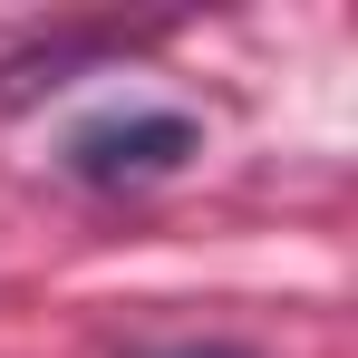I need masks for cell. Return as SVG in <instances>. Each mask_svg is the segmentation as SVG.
Returning <instances> with one entry per match:
<instances>
[{
	"label": "cell",
	"mask_w": 358,
	"mask_h": 358,
	"mask_svg": "<svg viewBox=\"0 0 358 358\" xmlns=\"http://www.w3.org/2000/svg\"><path fill=\"white\" fill-rule=\"evenodd\" d=\"M203 136H194V117H175V107H145V117H107L87 126L78 145H68V165L87 184H126V175H165V165H184Z\"/></svg>",
	"instance_id": "cell-1"
},
{
	"label": "cell",
	"mask_w": 358,
	"mask_h": 358,
	"mask_svg": "<svg viewBox=\"0 0 358 358\" xmlns=\"http://www.w3.org/2000/svg\"><path fill=\"white\" fill-rule=\"evenodd\" d=\"M165 358H233V349H165Z\"/></svg>",
	"instance_id": "cell-2"
}]
</instances>
